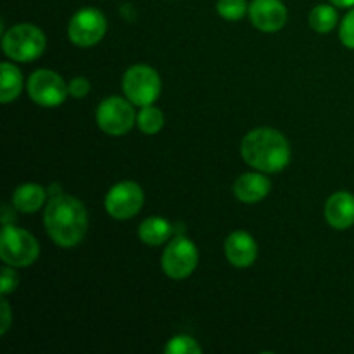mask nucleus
<instances>
[{
    "label": "nucleus",
    "instance_id": "1",
    "mask_svg": "<svg viewBox=\"0 0 354 354\" xmlns=\"http://www.w3.org/2000/svg\"><path fill=\"white\" fill-rule=\"evenodd\" d=\"M44 221L47 234L61 248L78 245L88 228L85 206L71 196L52 197L45 207Z\"/></svg>",
    "mask_w": 354,
    "mask_h": 354
},
{
    "label": "nucleus",
    "instance_id": "2",
    "mask_svg": "<svg viewBox=\"0 0 354 354\" xmlns=\"http://www.w3.org/2000/svg\"><path fill=\"white\" fill-rule=\"evenodd\" d=\"M244 161L263 173H279L289 165L290 145L287 138L273 128H256L249 131L241 145Z\"/></svg>",
    "mask_w": 354,
    "mask_h": 354
},
{
    "label": "nucleus",
    "instance_id": "3",
    "mask_svg": "<svg viewBox=\"0 0 354 354\" xmlns=\"http://www.w3.org/2000/svg\"><path fill=\"white\" fill-rule=\"evenodd\" d=\"M3 52L17 62H30L40 57L45 50V35L33 24H16L3 35Z\"/></svg>",
    "mask_w": 354,
    "mask_h": 354
},
{
    "label": "nucleus",
    "instance_id": "4",
    "mask_svg": "<svg viewBox=\"0 0 354 354\" xmlns=\"http://www.w3.org/2000/svg\"><path fill=\"white\" fill-rule=\"evenodd\" d=\"M40 254L37 239L23 228L6 225L0 235V258L6 265L24 268L37 261Z\"/></svg>",
    "mask_w": 354,
    "mask_h": 354
},
{
    "label": "nucleus",
    "instance_id": "5",
    "mask_svg": "<svg viewBox=\"0 0 354 354\" xmlns=\"http://www.w3.org/2000/svg\"><path fill=\"white\" fill-rule=\"evenodd\" d=\"M123 92L133 106H151L161 93V78L151 66L135 64L124 73Z\"/></svg>",
    "mask_w": 354,
    "mask_h": 354
},
{
    "label": "nucleus",
    "instance_id": "6",
    "mask_svg": "<svg viewBox=\"0 0 354 354\" xmlns=\"http://www.w3.org/2000/svg\"><path fill=\"white\" fill-rule=\"evenodd\" d=\"M95 118L100 130L113 137L128 133L137 121L133 104L121 97H107L106 100H102Z\"/></svg>",
    "mask_w": 354,
    "mask_h": 354
},
{
    "label": "nucleus",
    "instance_id": "7",
    "mask_svg": "<svg viewBox=\"0 0 354 354\" xmlns=\"http://www.w3.org/2000/svg\"><path fill=\"white\" fill-rule=\"evenodd\" d=\"M199 259L196 244L187 237H176L166 245L162 252V272L173 280L187 279L194 273Z\"/></svg>",
    "mask_w": 354,
    "mask_h": 354
},
{
    "label": "nucleus",
    "instance_id": "8",
    "mask_svg": "<svg viewBox=\"0 0 354 354\" xmlns=\"http://www.w3.org/2000/svg\"><path fill=\"white\" fill-rule=\"evenodd\" d=\"M28 93L38 106L57 107L68 97L69 85L55 71L38 69L28 80Z\"/></svg>",
    "mask_w": 354,
    "mask_h": 354
},
{
    "label": "nucleus",
    "instance_id": "9",
    "mask_svg": "<svg viewBox=\"0 0 354 354\" xmlns=\"http://www.w3.org/2000/svg\"><path fill=\"white\" fill-rule=\"evenodd\" d=\"M107 30V21L100 10L93 7L80 9L71 17L68 26V37L78 47H92L99 44Z\"/></svg>",
    "mask_w": 354,
    "mask_h": 354
},
{
    "label": "nucleus",
    "instance_id": "10",
    "mask_svg": "<svg viewBox=\"0 0 354 354\" xmlns=\"http://www.w3.org/2000/svg\"><path fill=\"white\" fill-rule=\"evenodd\" d=\"M144 206V192L135 182L116 183L106 196V211L116 220H130Z\"/></svg>",
    "mask_w": 354,
    "mask_h": 354
},
{
    "label": "nucleus",
    "instance_id": "11",
    "mask_svg": "<svg viewBox=\"0 0 354 354\" xmlns=\"http://www.w3.org/2000/svg\"><path fill=\"white\" fill-rule=\"evenodd\" d=\"M249 17L258 30L272 33L286 26L287 9L280 0H252Z\"/></svg>",
    "mask_w": 354,
    "mask_h": 354
},
{
    "label": "nucleus",
    "instance_id": "12",
    "mask_svg": "<svg viewBox=\"0 0 354 354\" xmlns=\"http://www.w3.org/2000/svg\"><path fill=\"white\" fill-rule=\"evenodd\" d=\"M225 254H227L230 265L237 266V268H248L256 261L258 245L248 232L237 230L228 235L227 242H225Z\"/></svg>",
    "mask_w": 354,
    "mask_h": 354
},
{
    "label": "nucleus",
    "instance_id": "13",
    "mask_svg": "<svg viewBox=\"0 0 354 354\" xmlns=\"http://www.w3.org/2000/svg\"><path fill=\"white\" fill-rule=\"evenodd\" d=\"M325 218L335 230H348L354 225V196L349 192H335L328 197Z\"/></svg>",
    "mask_w": 354,
    "mask_h": 354
},
{
    "label": "nucleus",
    "instance_id": "14",
    "mask_svg": "<svg viewBox=\"0 0 354 354\" xmlns=\"http://www.w3.org/2000/svg\"><path fill=\"white\" fill-rule=\"evenodd\" d=\"M272 189V182L261 173H244L234 183V194L241 203L256 204L265 199Z\"/></svg>",
    "mask_w": 354,
    "mask_h": 354
},
{
    "label": "nucleus",
    "instance_id": "15",
    "mask_svg": "<svg viewBox=\"0 0 354 354\" xmlns=\"http://www.w3.org/2000/svg\"><path fill=\"white\" fill-rule=\"evenodd\" d=\"M45 190L37 183H23L12 194V206L21 213H35L45 203Z\"/></svg>",
    "mask_w": 354,
    "mask_h": 354
},
{
    "label": "nucleus",
    "instance_id": "16",
    "mask_svg": "<svg viewBox=\"0 0 354 354\" xmlns=\"http://www.w3.org/2000/svg\"><path fill=\"white\" fill-rule=\"evenodd\" d=\"M171 230V225L165 218L152 216L142 221L140 228H138V237L147 245H161L168 241Z\"/></svg>",
    "mask_w": 354,
    "mask_h": 354
},
{
    "label": "nucleus",
    "instance_id": "17",
    "mask_svg": "<svg viewBox=\"0 0 354 354\" xmlns=\"http://www.w3.org/2000/svg\"><path fill=\"white\" fill-rule=\"evenodd\" d=\"M0 71H2L0 100H2V104H9L14 99H17L21 90H23V75L16 66L9 64V62H2Z\"/></svg>",
    "mask_w": 354,
    "mask_h": 354
},
{
    "label": "nucleus",
    "instance_id": "18",
    "mask_svg": "<svg viewBox=\"0 0 354 354\" xmlns=\"http://www.w3.org/2000/svg\"><path fill=\"white\" fill-rule=\"evenodd\" d=\"M137 124L142 133L156 135L165 127V114H162L161 109L152 106V104L151 106H144L137 116Z\"/></svg>",
    "mask_w": 354,
    "mask_h": 354
},
{
    "label": "nucleus",
    "instance_id": "19",
    "mask_svg": "<svg viewBox=\"0 0 354 354\" xmlns=\"http://www.w3.org/2000/svg\"><path fill=\"white\" fill-rule=\"evenodd\" d=\"M337 10L332 6H317L310 12V24L317 33H328L337 24Z\"/></svg>",
    "mask_w": 354,
    "mask_h": 354
},
{
    "label": "nucleus",
    "instance_id": "20",
    "mask_svg": "<svg viewBox=\"0 0 354 354\" xmlns=\"http://www.w3.org/2000/svg\"><path fill=\"white\" fill-rule=\"evenodd\" d=\"M216 12L227 21H239L248 12L245 0H218Z\"/></svg>",
    "mask_w": 354,
    "mask_h": 354
},
{
    "label": "nucleus",
    "instance_id": "21",
    "mask_svg": "<svg viewBox=\"0 0 354 354\" xmlns=\"http://www.w3.org/2000/svg\"><path fill=\"white\" fill-rule=\"evenodd\" d=\"M166 354H201L203 348L189 335H176L165 346Z\"/></svg>",
    "mask_w": 354,
    "mask_h": 354
},
{
    "label": "nucleus",
    "instance_id": "22",
    "mask_svg": "<svg viewBox=\"0 0 354 354\" xmlns=\"http://www.w3.org/2000/svg\"><path fill=\"white\" fill-rule=\"evenodd\" d=\"M339 37H341V41L346 47L354 48V7L346 14L344 19H342Z\"/></svg>",
    "mask_w": 354,
    "mask_h": 354
},
{
    "label": "nucleus",
    "instance_id": "23",
    "mask_svg": "<svg viewBox=\"0 0 354 354\" xmlns=\"http://www.w3.org/2000/svg\"><path fill=\"white\" fill-rule=\"evenodd\" d=\"M17 282H19V279H17L14 270L2 268V279H0V292H2V296H7L12 290H16Z\"/></svg>",
    "mask_w": 354,
    "mask_h": 354
},
{
    "label": "nucleus",
    "instance_id": "24",
    "mask_svg": "<svg viewBox=\"0 0 354 354\" xmlns=\"http://www.w3.org/2000/svg\"><path fill=\"white\" fill-rule=\"evenodd\" d=\"M90 92V82L83 76H76L69 82V95L76 97V99H82L86 93Z\"/></svg>",
    "mask_w": 354,
    "mask_h": 354
},
{
    "label": "nucleus",
    "instance_id": "25",
    "mask_svg": "<svg viewBox=\"0 0 354 354\" xmlns=\"http://www.w3.org/2000/svg\"><path fill=\"white\" fill-rule=\"evenodd\" d=\"M10 327V308L6 299H2V328H0V335H6Z\"/></svg>",
    "mask_w": 354,
    "mask_h": 354
},
{
    "label": "nucleus",
    "instance_id": "26",
    "mask_svg": "<svg viewBox=\"0 0 354 354\" xmlns=\"http://www.w3.org/2000/svg\"><path fill=\"white\" fill-rule=\"evenodd\" d=\"M332 6L342 7V9H349V7H354V0H330Z\"/></svg>",
    "mask_w": 354,
    "mask_h": 354
}]
</instances>
